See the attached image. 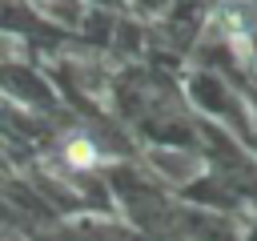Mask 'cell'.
<instances>
[{"label": "cell", "instance_id": "1", "mask_svg": "<svg viewBox=\"0 0 257 241\" xmlns=\"http://www.w3.org/2000/svg\"><path fill=\"white\" fill-rule=\"evenodd\" d=\"M217 28L225 32V44H229L241 60H249V52H253V32H257V16H253V8H249L245 0H229V4H221V12H217Z\"/></svg>", "mask_w": 257, "mask_h": 241}, {"label": "cell", "instance_id": "2", "mask_svg": "<svg viewBox=\"0 0 257 241\" xmlns=\"http://www.w3.org/2000/svg\"><path fill=\"white\" fill-rule=\"evenodd\" d=\"M64 161H68L72 169H92V165L100 161V153H96V145H92L88 137H80V133H76V137H68V141H64Z\"/></svg>", "mask_w": 257, "mask_h": 241}]
</instances>
